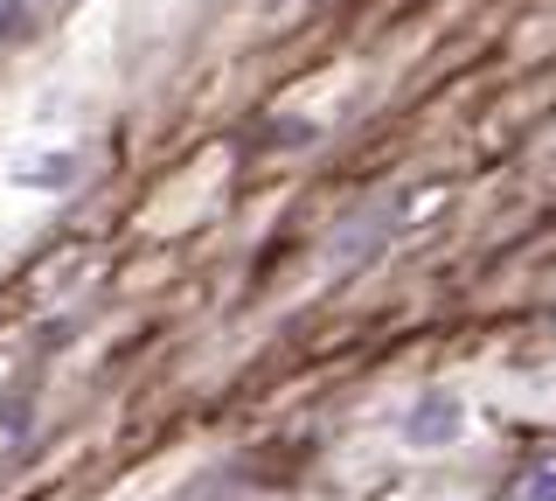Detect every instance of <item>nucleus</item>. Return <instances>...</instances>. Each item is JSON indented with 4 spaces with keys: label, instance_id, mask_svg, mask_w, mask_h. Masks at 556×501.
<instances>
[{
    "label": "nucleus",
    "instance_id": "f257e3e1",
    "mask_svg": "<svg viewBox=\"0 0 556 501\" xmlns=\"http://www.w3.org/2000/svg\"><path fill=\"white\" fill-rule=\"evenodd\" d=\"M459 431H466V411H459V397H445V390L417 397L410 418H404V439L410 446H452Z\"/></svg>",
    "mask_w": 556,
    "mask_h": 501
},
{
    "label": "nucleus",
    "instance_id": "f03ea898",
    "mask_svg": "<svg viewBox=\"0 0 556 501\" xmlns=\"http://www.w3.org/2000/svg\"><path fill=\"white\" fill-rule=\"evenodd\" d=\"M529 501H556V453L529 474Z\"/></svg>",
    "mask_w": 556,
    "mask_h": 501
},
{
    "label": "nucleus",
    "instance_id": "7ed1b4c3",
    "mask_svg": "<svg viewBox=\"0 0 556 501\" xmlns=\"http://www.w3.org/2000/svg\"><path fill=\"white\" fill-rule=\"evenodd\" d=\"M306 133H313V126H300V118H286V126H271V147H306Z\"/></svg>",
    "mask_w": 556,
    "mask_h": 501
}]
</instances>
